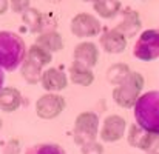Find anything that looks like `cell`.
Masks as SVG:
<instances>
[{
  "instance_id": "6da1fadb",
  "label": "cell",
  "mask_w": 159,
  "mask_h": 154,
  "mask_svg": "<svg viewBox=\"0 0 159 154\" xmlns=\"http://www.w3.org/2000/svg\"><path fill=\"white\" fill-rule=\"evenodd\" d=\"M25 40L11 31H0V68L3 71H16L26 59Z\"/></svg>"
},
{
  "instance_id": "277c9868",
  "label": "cell",
  "mask_w": 159,
  "mask_h": 154,
  "mask_svg": "<svg viewBox=\"0 0 159 154\" xmlns=\"http://www.w3.org/2000/svg\"><path fill=\"white\" fill-rule=\"evenodd\" d=\"M99 131H101L99 130V116L93 111L80 112L76 117L74 126H73L74 143L82 147L88 142H93V140H96Z\"/></svg>"
},
{
  "instance_id": "ac0fdd59",
  "label": "cell",
  "mask_w": 159,
  "mask_h": 154,
  "mask_svg": "<svg viewBox=\"0 0 159 154\" xmlns=\"http://www.w3.org/2000/svg\"><path fill=\"white\" fill-rule=\"evenodd\" d=\"M94 12L102 19H113L122 11L119 0H93Z\"/></svg>"
},
{
  "instance_id": "9a60e30c",
  "label": "cell",
  "mask_w": 159,
  "mask_h": 154,
  "mask_svg": "<svg viewBox=\"0 0 159 154\" xmlns=\"http://www.w3.org/2000/svg\"><path fill=\"white\" fill-rule=\"evenodd\" d=\"M68 77L74 85H79V86H90L94 82L93 68H88V66H85L79 62H74V60L68 68Z\"/></svg>"
},
{
  "instance_id": "52a82bcc",
  "label": "cell",
  "mask_w": 159,
  "mask_h": 154,
  "mask_svg": "<svg viewBox=\"0 0 159 154\" xmlns=\"http://www.w3.org/2000/svg\"><path fill=\"white\" fill-rule=\"evenodd\" d=\"M70 29L73 36L79 39H88V37H96L98 34L102 33V25L99 19L90 12H80L73 17Z\"/></svg>"
},
{
  "instance_id": "8fae6325",
  "label": "cell",
  "mask_w": 159,
  "mask_h": 154,
  "mask_svg": "<svg viewBox=\"0 0 159 154\" xmlns=\"http://www.w3.org/2000/svg\"><path fill=\"white\" fill-rule=\"evenodd\" d=\"M99 43H101L102 50L108 54H120L127 48V37L116 28H113V29L107 28V29H102Z\"/></svg>"
},
{
  "instance_id": "e0dca14e",
  "label": "cell",
  "mask_w": 159,
  "mask_h": 154,
  "mask_svg": "<svg viewBox=\"0 0 159 154\" xmlns=\"http://www.w3.org/2000/svg\"><path fill=\"white\" fill-rule=\"evenodd\" d=\"M42 73H43V66L39 65L37 62H34L33 59L26 57L23 60V63L20 65V76L22 79L30 83V85H36V83H40V77H42Z\"/></svg>"
},
{
  "instance_id": "4316f807",
  "label": "cell",
  "mask_w": 159,
  "mask_h": 154,
  "mask_svg": "<svg viewBox=\"0 0 159 154\" xmlns=\"http://www.w3.org/2000/svg\"><path fill=\"white\" fill-rule=\"evenodd\" d=\"M3 82H5V74H3V69L0 68V91L3 88Z\"/></svg>"
},
{
  "instance_id": "7402d4cb",
  "label": "cell",
  "mask_w": 159,
  "mask_h": 154,
  "mask_svg": "<svg viewBox=\"0 0 159 154\" xmlns=\"http://www.w3.org/2000/svg\"><path fill=\"white\" fill-rule=\"evenodd\" d=\"M25 154H66L60 145L56 143H37L26 148Z\"/></svg>"
},
{
  "instance_id": "3957f363",
  "label": "cell",
  "mask_w": 159,
  "mask_h": 154,
  "mask_svg": "<svg viewBox=\"0 0 159 154\" xmlns=\"http://www.w3.org/2000/svg\"><path fill=\"white\" fill-rule=\"evenodd\" d=\"M144 90V77L138 71H131L117 86L113 90V100L117 106L130 109L134 108L138 99L142 96Z\"/></svg>"
},
{
  "instance_id": "5b68a950",
  "label": "cell",
  "mask_w": 159,
  "mask_h": 154,
  "mask_svg": "<svg viewBox=\"0 0 159 154\" xmlns=\"http://www.w3.org/2000/svg\"><path fill=\"white\" fill-rule=\"evenodd\" d=\"M133 55L142 62L159 59V28L145 29L141 33L133 46Z\"/></svg>"
},
{
  "instance_id": "7a4b0ae2",
  "label": "cell",
  "mask_w": 159,
  "mask_h": 154,
  "mask_svg": "<svg viewBox=\"0 0 159 154\" xmlns=\"http://www.w3.org/2000/svg\"><path fill=\"white\" fill-rule=\"evenodd\" d=\"M134 120L144 130L159 134V91L144 93L133 108Z\"/></svg>"
},
{
  "instance_id": "2e32d148",
  "label": "cell",
  "mask_w": 159,
  "mask_h": 154,
  "mask_svg": "<svg viewBox=\"0 0 159 154\" xmlns=\"http://www.w3.org/2000/svg\"><path fill=\"white\" fill-rule=\"evenodd\" d=\"M22 94L17 88L6 86L0 91V109L3 112H12L20 108L22 105Z\"/></svg>"
},
{
  "instance_id": "9c48e42d",
  "label": "cell",
  "mask_w": 159,
  "mask_h": 154,
  "mask_svg": "<svg viewBox=\"0 0 159 154\" xmlns=\"http://www.w3.org/2000/svg\"><path fill=\"white\" fill-rule=\"evenodd\" d=\"M22 22L33 34H42L45 31L56 29V20L53 17L40 12L36 8H28L25 12H22Z\"/></svg>"
},
{
  "instance_id": "f1b7e54d",
  "label": "cell",
  "mask_w": 159,
  "mask_h": 154,
  "mask_svg": "<svg viewBox=\"0 0 159 154\" xmlns=\"http://www.w3.org/2000/svg\"><path fill=\"white\" fill-rule=\"evenodd\" d=\"M150 154H159V151H158V153H150Z\"/></svg>"
},
{
  "instance_id": "d4e9b609",
  "label": "cell",
  "mask_w": 159,
  "mask_h": 154,
  "mask_svg": "<svg viewBox=\"0 0 159 154\" xmlns=\"http://www.w3.org/2000/svg\"><path fill=\"white\" fill-rule=\"evenodd\" d=\"M2 154H20L19 140H16V139L8 140V142L3 145V148H2Z\"/></svg>"
},
{
  "instance_id": "ba28073f",
  "label": "cell",
  "mask_w": 159,
  "mask_h": 154,
  "mask_svg": "<svg viewBox=\"0 0 159 154\" xmlns=\"http://www.w3.org/2000/svg\"><path fill=\"white\" fill-rule=\"evenodd\" d=\"M65 109V99L59 93H45L36 102V114L43 120H51Z\"/></svg>"
},
{
  "instance_id": "484cf974",
  "label": "cell",
  "mask_w": 159,
  "mask_h": 154,
  "mask_svg": "<svg viewBox=\"0 0 159 154\" xmlns=\"http://www.w3.org/2000/svg\"><path fill=\"white\" fill-rule=\"evenodd\" d=\"M9 8V0H0V15L5 14Z\"/></svg>"
},
{
  "instance_id": "4fadbf2b",
  "label": "cell",
  "mask_w": 159,
  "mask_h": 154,
  "mask_svg": "<svg viewBox=\"0 0 159 154\" xmlns=\"http://www.w3.org/2000/svg\"><path fill=\"white\" fill-rule=\"evenodd\" d=\"M120 12H122V19H120V22L114 28L117 31H120L127 39L134 37L141 31V28H142V23H141L138 11H134L131 8H122Z\"/></svg>"
},
{
  "instance_id": "5bb4252c",
  "label": "cell",
  "mask_w": 159,
  "mask_h": 154,
  "mask_svg": "<svg viewBox=\"0 0 159 154\" xmlns=\"http://www.w3.org/2000/svg\"><path fill=\"white\" fill-rule=\"evenodd\" d=\"M73 60L79 62L88 68H94L99 60V50L98 45L93 42H80L76 45L73 51Z\"/></svg>"
},
{
  "instance_id": "83f0119b",
  "label": "cell",
  "mask_w": 159,
  "mask_h": 154,
  "mask_svg": "<svg viewBox=\"0 0 159 154\" xmlns=\"http://www.w3.org/2000/svg\"><path fill=\"white\" fill-rule=\"evenodd\" d=\"M82 2H91L93 3V0H82Z\"/></svg>"
},
{
  "instance_id": "7c38bea8",
  "label": "cell",
  "mask_w": 159,
  "mask_h": 154,
  "mask_svg": "<svg viewBox=\"0 0 159 154\" xmlns=\"http://www.w3.org/2000/svg\"><path fill=\"white\" fill-rule=\"evenodd\" d=\"M40 85L47 93H59L66 88L68 76L59 68H47L42 73Z\"/></svg>"
},
{
  "instance_id": "603a6c76",
  "label": "cell",
  "mask_w": 159,
  "mask_h": 154,
  "mask_svg": "<svg viewBox=\"0 0 159 154\" xmlns=\"http://www.w3.org/2000/svg\"><path fill=\"white\" fill-rule=\"evenodd\" d=\"M80 153L82 154H104V147L101 143H98L96 140L88 142L85 145L80 147Z\"/></svg>"
},
{
  "instance_id": "44dd1931",
  "label": "cell",
  "mask_w": 159,
  "mask_h": 154,
  "mask_svg": "<svg viewBox=\"0 0 159 154\" xmlns=\"http://www.w3.org/2000/svg\"><path fill=\"white\" fill-rule=\"evenodd\" d=\"M26 57L33 59L34 62H37L39 65H42V66L45 68L47 65L51 63V60H53V52L48 51L47 48H43V46H40V45H37V43H34V45H31V46L28 48Z\"/></svg>"
},
{
  "instance_id": "8992f818",
  "label": "cell",
  "mask_w": 159,
  "mask_h": 154,
  "mask_svg": "<svg viewBox=\"0 0 159 154\" xmlns=\"http://www.w3.org/2000/svg\"><path fill=\"white\" fill-rule=\"evenodd\" d=\"M127 140H128L130 147L138 148V150L144 151L145 154L158 153L159 151V134H155V133H150V131L144 130L138 123L130 125Z\"/></svg>"
},
{
  "instance_id": "d6986e66",
  "label": "cell",
  "mask_w": 159,
  "mask_h": 154,
  "mask_svg": "<svg viewBox=\"0 0 159 154\" xmlns=\"http://www.w3.org/2000/svg\"><path fill=\"white\" fill-rule=\"evenodd\" d=\"M36 43L47 48L48 51L51 52H57L63 48V42H62V36L56 31V29H51V31H45L42 34L37 36L36 39Z\"/></svg>"
},
{
  "instance_id": "ffe728a7",
  "label": "cell",
  "mask_w": 159,
  "mask_h": 154,
  "mask_svg": "<svg viewBox=\"0 0 159 154\" xmlns=\"http://www.w3.org/2000/svg\"><path fill=\"white\" fill-rule=\"evenodd\" d=\"M130 73H131V69L127 63H114L107 69V82L110 85L117 86Z\"/></svg>"
},
{
  "instance_id": "cb8c5ba5",
  "label": "cell",
  "mask_w": 159,
  "mask_h": 154,
  "mask_svg": "<svg viewBox=\"0 0 159 154\" xmlns=\"http://www.w3.org/2000/svg\"><path fill=\"white\" fill-rule=\"evenodd\" d=\"M30 3H31V0H9L11 9H12L14 12H17V14H22V12H25L28 8H31Z\"/></svg>"
},
{
  "instance_id": "30bf717a",
  "label": "cell",
  "mask_w": 159,
  "mask_h": 154,
  "mask_svg": "<svg viewBox=\"0 0 159 154\" xmlns=\"http://www.w3.org/2000/svg\"><path fill=\"white\" fill-rule=\"evenodd\" d=\"M127 130V122L124 117L117 116V114H110L104 119V123L101 126L99 136L102 139V142L105 143H114L117 140H120L125 134Z\"/></svg>"
}]
</instances>
